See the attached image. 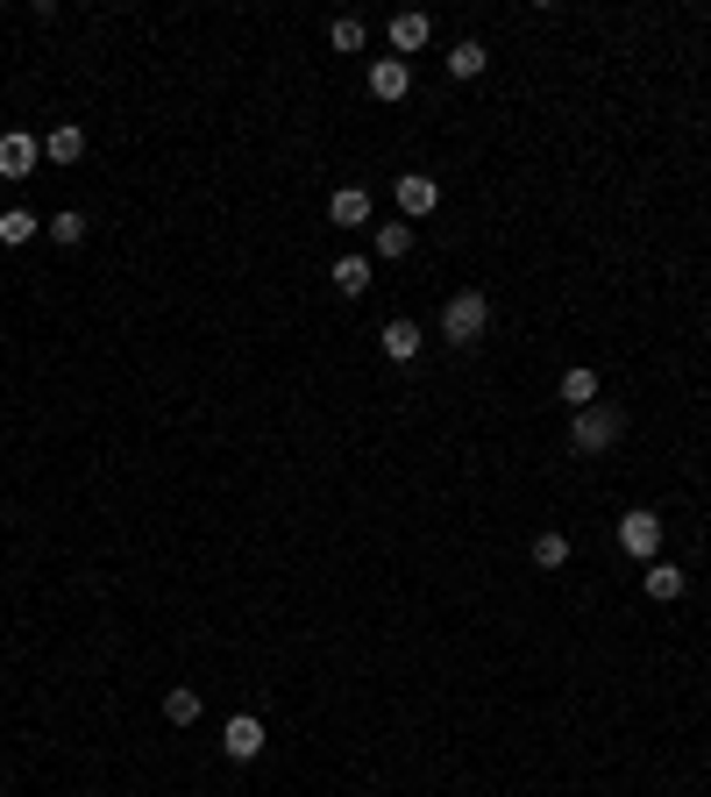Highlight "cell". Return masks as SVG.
Returning <instances> with one entry per match:
<instances>
[{
    "label": "cell",
    "mask_w": 711,
    "mask_h": 797,
    "mask_svg": "<svg viewBox=\"0 0 711 797\" xmlns=\"http://www.w3.org/2000/svg\"><path fill=\"white\" fill-rule=\"evenodd\" d=\"M569 563V534H534V570H562Z\"/></svg>",
    "instance_id": "18"
},
{
    "label": "cell",
    "mask_w": 711,
    "mask_h": 797,
    "mask_svg": "<svg viewBox=\"0 0 711 797\" xmlns=\"http://www.w3.org/2000/svg\"><path fill=\"white\" fill-rule=\"evenodd\" d=\"M263 748H271V734H263L257 712H235V720L221 726V754H228V762H257Z\"/></svg>",
    "instance_id": "4"
},
{
    "label": "cell",
    "mask_w": 711,
    "mask_h": 797,
    "mask_svg": "<svg viewBox=\"0 0 711 797\" xmlns=\"http://www.w3.org/2000/svg\"><path fill=\"white\" fill-rule=\"evenodd\" d=\"M378 349H384L392 363H413V357H420V328H413V321H384Z\"/></svg>",
    "instance_id": "12"
},
{
    "label": "cell",
    "mask_w": 711,
    "mask_h": 797,
    "mask_svg": "<svg viewBox=\"0 0 711 797\" xmlns=\"http://www.w3.org/2000/svg\"><path fill=\"white\" fill-rule=\"evenodd\" d=\"M683 584H690V577H683L676 563H662V556H654L648 570H640V591H648L654 605H676V599H683Z\"/></svg>",
    "instance_id": "7"
},
{
    "label": "cell",
    "mask_w": 711,
    "mask_h": 797,
    "mask_svg": "<svg viewBox=\"0 0 711 797\" xmlns=\"http://www.w3.org/2000/svg\"><path fill=\"white\" fill-rule=\"evenodd\" d=\"M485 64H491V50L477 44V36H463V44L449 50V72H455V79H477V72H485Z\"/></svg>",
    "instance_id": "16"
},
{
    "label": "cell",
    "mask_w": 711,
    "mask_h": 797,
    "mask_svg": "<svg viewBox=\"0 0 711 797\" xmlns=\"http://www.w3.org/2000/svg\"><path fill=\"white\" fill-rule=\"evenodd\" d=\"M562 407L569 413H584V407H598V371H584V363H576V371H562Z\"/></svg>",
    "instance_id": "10"
},
{
    "label": "cell",
    "mask_w": 711,
    "mask_h": 797,
    "mask_svg": "<svg viewBox=\"0 0 711 797\" xmlns=\"http://www.w3.org/2000/svg\"><path fill=\"white\" fill-rule=\"evenodd\" d=\"M44 236H50V242H64V250H72V242H86V214H78V207L50 214V221H44Z\"/></svg>",
    "instance_id": "17"
},
{
    "label": "cell",
    "mask_w": 711,
    "mask_h": 797,
    "mask_svg": "<svg viewBox=\"0 0 711 797\" xmlns=\"http://www.w3.org/2000/svg\"><path fill=\"white\" fill-rule=\"evenodd\" d=\"M427 36H434V22H427V15H392V50H399V58L427 50Z\"/></svg>",
    "instance_id": "13"
},
{
    "label": "cell",
    "mask_w": 711,
    "mask_h": 797,
    "mask_svg": "<svg viewBox=\"0 0 711 797\" xmlns=\"http://www.w3.org/2000/svg\"><path fill=\"white\" fill-rule=\"evenodd\" d=\"M392 200H399V214H406V221H427V214L441 207V185L427 179V171H406V179L392 185Z\"/></svg>",
    "instance_id": "5"
},
{
    "label": "cell",
    "mask_w": 711,
    "mask_h": 797,
    "mask_svg": "<svg viewBox=\"0 0 711 797\" xmlns=\"http://www.w3.org/2000/svg\"><path fill=\"white\" fill-rule=\"evenodd\" d=\"M364 36H370L364 22H356V15H342V22L328 29V44H334V50H364Z\"/></svg>",
    "instance_id": "21"
},
{
    "label": "cell",
    "mask_w": 711,
    "mask_h": 797,
    "mask_svg": "<svg viewBox=\"0 0 711 797\" xmlns=\"http://www.w3.org/2000/svg\"><path fill=\"white\" fill-rule=\"evenodd\" d=\"M36 236H44V221H36L29 207H8V214H0V242H8V250H22V242H36Z\"/></svg>",
    "instance_id": "15"
},
{
    "label": "cell",
    "mask_w": 711,
    "mask_h": 797,
    "mask_svg": "<svg viewBox=\"0 0 711 797\" xmlns=\"http://www.w3.org/2000/svg\"><path fill=\"white\" fill-rule=\"evenodd\" d=\"M328 221L334 228H364L370 221V193H364V185H342V193L328 200Z\"/></svg>",
    "instance_id": "9"
},
{
    "label": "cell",
    "mask_w": 711,
    "mask_h": 797,
    "mask_svg": "<svg viewBox=\"0 0 711 797\" xmlns=\"http://www.w3.org/2000/svg\"><path fill=\"white\" fill-rule=\"evenodd\" d=\"M44 157H50V165H78V157H86V129H78V121L50 129V136H44Z\"/></svg>",
    "instance_id": "11"
},
{
    "label": "cell",
    "mask_w": 711,
    "mask_h": 797,
    "mask_svg": "<svg viewBox=\"0 0 711 797\" xmlns=\"http://www.w3.org/2000/svg\"><path fill=\"white\" fill-rule=\"evenodd\" d=\"M370 93H378V100H406L413 93V64L406 58H378L370 64Z\"/></svg>",
    "instance_id": "8"
},
{
    "label": "cell",
    "mask_w": 711,
    "mask_h": 797,
    "mask_svg": "<svg viewBox=\"0 0 711 797\" xmlns=\"http://www.w3.org/2000/svg\"><path fill=\"white\" fill-rule=\"evenodd\" d=\"M620 548L648 570L654 556H662V512H648V506H634V512H620Z\"/></svg>",
    "instance_id": "3"
},
{
    "label": "cell",
    "mask_w": 711,
    "mask_h": 797,
    "mask_svg": "<svg viewBox=\"0 0 711 797\" xmlns=\"http://www.w3.org/2000/svg\"><path fill=\"white\" fill-rule=\"evenodd\" d=\"M36 157H44V143H36L29 129H8V136H0V179H29Z\"/></svg>",
    "instance_id": "6"
},
{
    "label": "cell",
    "mask_w": 711,
    "mask_h": 797,
    "mask_svg": "<svg viewBox=\"0 0 711 797\" xmlns=\"http://www.w3.org/2000/svg\"><path fill=\"white\" fill-rule=\"evenodd\" d=\"M406 250H413V221H392V228H378V256H392V264H399Z\"/></svg>",
    "instance_id": "20"
},
{
    "label": "cell",
    "mask_w": 711,
    "mask_h": 797,
    "mask_svg": "<svg viewBox=\"0 0 711 797\" xmlns=\"http://www.w3.org/2000/svg\"><path fill=\"white\" fill-rule=\"evenodd\" d=\"M164 720L171 726H193L199 720V691H185V684H179V691H164Z\"/></svg>",
    "instance_id": "19"
},
{
    "label": "cell",
    "mask_w": 711,
    "mask_h": 797,
    "mask_svg": "<svg viewBox=\"0 0 711 797\" xmlns=\"http://www.w3.org/2000/svg\"><path fill=\"white\" fill-rule=\"evenodd\" d=\"M334 292H342V300H364L370 292V264L364 256H334Z\"/></svg>",
    "instance_id": "14"
},
{
    "label": "cell",
    "mask_w": 711,
    "mask_h": 797,
    "mask_svg": "<svg viewBox=\"0 0 711 797\" xmlns=\"http://www.w3.org/2000/svg\"><path fill=\"white\" fill-rule=\"evenodd\" d=\"M620 435H626V413L620 407H584V413H569V449L576 456H612L620 449Z\"/></svg>",
    "instance_id": "2"
},
{
    "label": "cell",
    "mask_w": 711,
    "mask_h": 797,
    "mask_svg": "<svg viewBox=\"0 0 711 797\" xmlns=\"http://www.w3.org/2000/svg\"><path fill=\"white\" fill-rule=\"evenodd\" d=\"M491 335V300L477 286H463L449 306H441V342H455V349H477Z\"/></svg>",
    "instance_id": "1"
}]
</instances>
